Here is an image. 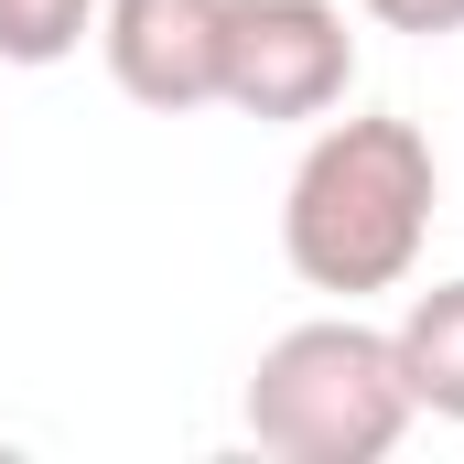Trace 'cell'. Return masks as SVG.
<instances>
[{"label": "cell", "mask_w": 464, "mask_h": 464, "mask_svg": "<svg viewBox=\"0 0 464 464\" xmlns=\"http://www.w3.org/2000/svg\"><path fill=\"white\" fill-rule=\"evenodd\" d=\"M432 206H443V173H432V140L411 119H389V109L324 119L314 151L281 184V259H292L303 292H335V303L400 292L421 270Z\"/></svg>", "instance_id": "cell-1"}, {"label": "cell", "mask_w": 464, "mask_h": 464, "mask_svg": "<svg viewBox=\"0 0 464 464\" xmlns=\"http://www.w3.org/2000/svg\"><path fill=\"white\" fill-rule=\"evenodd\" d=\"M237 421H248L259 454H281V464H378V454H400V432L421 411H411L389 324L314 314V324H292V335L259 346Z\"/></svg>", "instance_id": "cell-2"}, {"label": "cell", "mask_w": 464, "mask_h": 464, "mask_svg": "<svg viewBox=\"0 0 464 464\" xmlns=\"http://www.w3.org/2000/svg\"><path fill=\"white\" fill-rule=\"evenodd\" d=\"M356 87V33L335 0H227L217 109L237 119H335Z\"/></svg>", "instance_id": "cell-3"}, {"label": "cell", "mask_w": 464, "mask_h": 464, "mask_svg": "<svg viewBox=\"0 0 464 464\" xmlns=\"http://www.w3.org/2000/svg\"><path fill=\"white\" fill-rule=\"evenodd\" d=\"M217 33H227V0H98V54L119 98L162 119L217 109Z\"/></svg>", "instance_id": "cell-4"}, {"label": "cell", "mask_w": 464, "mask_h": 464, "mask_svg": "<svg viewBox=\"0 0 464 464\" xmlns=\"http://www.w3.org/2000/svg\"><path fill=\"white\" fill-rule=\"evenodd\" d=\"M389 346H400V378H411V411L464 421V281L411 292L400 324H389Z\"/></svg>", "instance_id": "cell-5"}, {"label": "cell", "mask_w": 464, "mask_h": 464, "mask_svg": "<svg viewBox=\"0 0 464 464\" xmlns=\"http://www.w3.org/2000/svg\"><path fill=\"white\" fill-rule=\"evenodd\" d=\"M98 0H0V65H65L87 44Z\"/></svg>", "instance_id": "cell-6"}, {"label": "cell", "mask_w": 464, "mask_h": 464, "mask_svg": "<svg viewBox=\"0 0 464 464\" xmlns=\"http://www.w3.org/2000/svg\"><path fill=\"white\" fill-rule=\"evenodd\" d=\"M378 33H411V44H443V33H464V0H356Z\"/></svg>", "instance_id": "cell-7"}]
</instances>
